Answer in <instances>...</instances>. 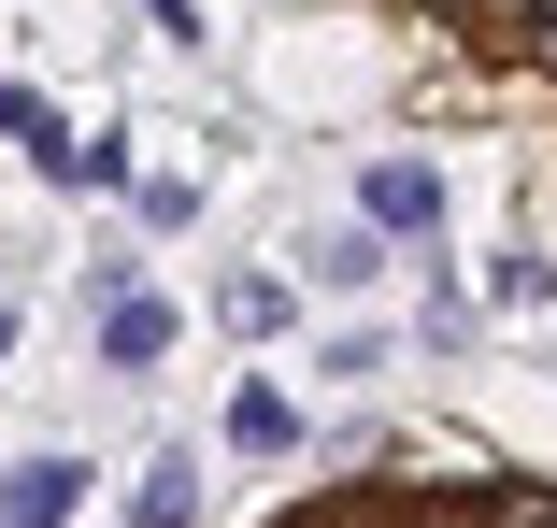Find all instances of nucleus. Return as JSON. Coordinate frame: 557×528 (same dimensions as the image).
I'll return each mask as SVG.
<instances>
[{"mask_svg":"<svg viewBox=\"0 0 557 528\" xmlns=\"http://www.w3.org/2000/svg\"><path fill=\"white\" fill-rule=\"evenodd\" d=\"M358 200H372V229H386V243L443 257V172H429V158H372V172H358Z\"/></svg>","mask_w":557,"mask_h":528,"instance_id":"f257e3e1","label":"nucleus"},{"mask_svg":"<svg viewBox=\"0 0 557 528\" xmlns=\"http://www.w3.org/2000/svg\"><path fill=\"white\" fill-rule=\"evenodd\" d=\"M172 357V314L144 286H100V372H158Z\"/></svg>","mask_w":557,"mask_h":528,"instance_id":"f03ea898","label":"nucleus"},{"mask_svg":"<svg viewBox=\"0 0 557 528\" xmlns=\"http://www.w3.org/2000/svg\"><path fill=\"white\" fill-rule=\"evenodd\" d=\"M72 500H86V472H72V457H15V472H0V528H58Z\"/></svg>","mask_w":557,"mask_h":528,"instance_id":"7ed1b4c3","label":"nucleus"},{"mask_svg":"<svg viewBox=\"0 0 557 528\" xmlns=\"http://www.w3.org/2000/svg\"><path fill=\"white\" fill-rule=\"evenodd\" d=\"M186 514H200V457H158L144 500H129V528H186Z\"/></svg>","mask_w":557,"mask_h":528,"instance_id":"20e7f679","label":"nucleus"},{"mask_svg":"<svg viewBox=\"0 0 557 528\" xmlns=\"http://www.w3.org/2000/svg\"><path fill=\"white\" fill-rule=\"evenodd\" d=\"M230 443H244V457H286V443H300V414H286L272 386H244V400H230Z\"/></svg>","mask_w":557,"mask_h":528,"instance_id":"39448f33","label":"nucleus"},{"mask_svg":"<svg viewBox=\"0 0 557 528\" xmlns=\"http://www.w3.org/2000/svg\"><path fill=\"white\" fill-rule=\"evenodd\" d=\"M486 528H557V486H486Z\"/></svg>","mask_w":557,"mask_h":528,"instance_id":"423d86ee","label":"nucleus"},{"mask_svg":"<svg viewBox=\"0 0 557 528\" xmlns=\"http://www.w3.org/2000/svg\"><path fill=\"white\" fill-rule=\"evenodd\" d=\"M486 29H500V43H543V29H557V0H486Z\"/></svg>","mask_w":557,"mask_h":528,"instance_id":"0eeeda50","label":"nucleus"},{"mask_svg":"<svg viewBox=\"0 0 557 528\" xmlns=\"http://www.w3.org/2000/svg\"><path fill=\"white\" fill-rule=\"evenodd\" d=\"M529 58H543V72H557V29H543V43H529Z\"/></svg>","mask_w":557,"mask_h":528,"instance_id":"6e6552de","label":"nucleus"}]
</instances>
